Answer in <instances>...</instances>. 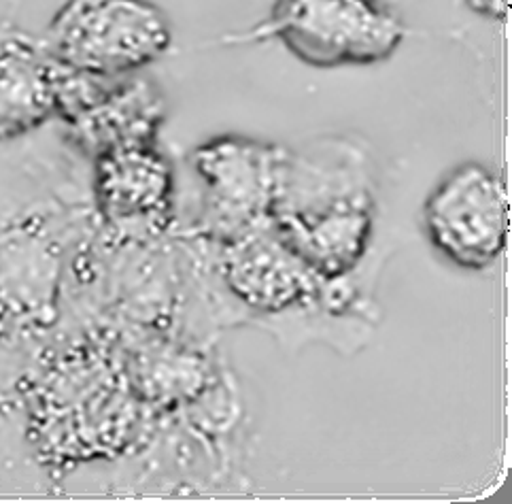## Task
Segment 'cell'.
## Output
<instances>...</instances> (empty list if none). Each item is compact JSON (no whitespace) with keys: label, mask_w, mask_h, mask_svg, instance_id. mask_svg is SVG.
<instances>
[{"label":"cell","mask_w":512,"mask_h":504,"mask_svg":"<svg viewBox=\"0 0 512 504\" xmlns=\"http://www.w3.org/2000/svg\"><path fill=\"white\" fill-rule=\"evenodd\" d=\"M207 245L215 249L221 283L255 313L275 315L311 307L323 296L330 298L340 283L323 279L270 224L238 239Z\"/></svg>","instance_id":"ba28073f"},{"label":"cell","mask_w":512,"mask_h":504,"mask_svg":"<svg viewBox=\"0 0 512 504\" xmlns=\"http://www.w3.org/2000/svg\"><path fill=\"white\" fill-rule=\"evenodd\" d=\"M73 73L43 37L0 22V143L58 120Z\"/></svg>","instance_id":"30bf717a"},{"label":"cell","mask_w":512,"mask_h":504,"mask_svg":"<svg viewBox=\"0 0 512 504\" xmlns=\"http://www.w3.org/2000/svg\"><path fill=\"white\" fill-rule=\"evenodd\" d=\"M43 39L71 71L113 79L158 62L173 45V26L151 0H66Z\"/></svg>","instance_id":"3957f363"},{"label":"cell","mask_w":512,"mask_h":504,"mask_svg":"<svg viewBox=\"0 0 512 504\" xmlns=\"http://www.w3.org/2000/svg\"><path fill=\"white\" fill-rule=\"evenodd\" d=\"M34 377L28 428L49 462L107 458L145 430V400L100 341L60 351Z\"/></svg>","instance_id":"6da1fadb"},{"label":"cell","mask_w":512,"mask_h":504,"mask_svg":"<svg viewBox=\"0 0 512 504\" xmlns=\"http://www.w3.org/2000/svg\"><path fill=\"white\" fill-rule=\"evenodd\" d=\"M98 224L117 239L158 241L175 220V173L158 141L128 143L92 158Z\"/></svg>","instance_id":"52a82bcc"},{"label":"cell","mask_w":512,"mask_h":504,"mask_svg":"<svg viewBox=\"0 0 512 504\" xmlns=\"http://www.w3.org/2000/svg\"><path fill=\"white\" fill-rule=\"evenodd\" d=\"M285 147L249 137H215L198 145L192 168L202 183L194 237L226 243L270 224Z\"/></svg>","instance_id":"5b68a950"},{"label":"cell","mask_w":512,"mask_h":504,"mask_svg":"<svg viewBox=\"0 0 512 504\" xmlns=\"http://www.w3.org/2000/svg\"><path fill=\"white\" fill-rule=\"evenodd\" d=\"M73 217L32 209L0 222V345H20L56 324Z\"/></svg>","instance_id":"277c9868"},{"label":"cell","mask_w":512,"mask_h":504,"mask_svg":"<svg viewBox=\"0 0 512 504\" xmlns=\"http://www.w3.org/2000/svg\"><path fill=\"white\" fill-rule=\"evenodd\" d=\"M472 13L491 22H506L510 15V0H466Z\"/></svg>","instance_id":"8fae6325"},{"label":"cell","mask_w":512,"mask_h":504,"mask_svg":"<svg viewBox=\"0 0 512 504\" xmlns=\"http://www.w3.org/2000/svg\"><path fill=\"white\" fill-rule=\"evenodd\" d=\"M275 39L315 69L370 66L389 60L406 26L385 0H275L270 18L226 43Z\"/></svg>","instance_id":"7a4b0ae2"},{"label":"cell","mask_w":512,"mask_h":504,"mask_svg":"<svg viewBox=\"0 0 512 504\" xmlns=\"http://www.w3.org/2000/svg\"><path fill=\"white\" fill-rule=\"evenodd\" d=\"M58 120L92 160L119 145L158 141L164 100L134 75L102 79L75 71Z\"/></svg>","instance_id":"9c48e42d"},{"label":"cell","mask_w":512,"mask_h":504,"mask_svg":"<svg viewBox=\"0 0 512 504\" xmlns=\"http://www.w3.org/2000/svg\"><path fill=\"white\" fill-rule=\"evenodd\" d=\"M423 226L449 262L466 271H487L508 245L506 179L481 162L459 164L423 203Z\"/></svg>","instance_id":"8992f818"}]
</instances>
